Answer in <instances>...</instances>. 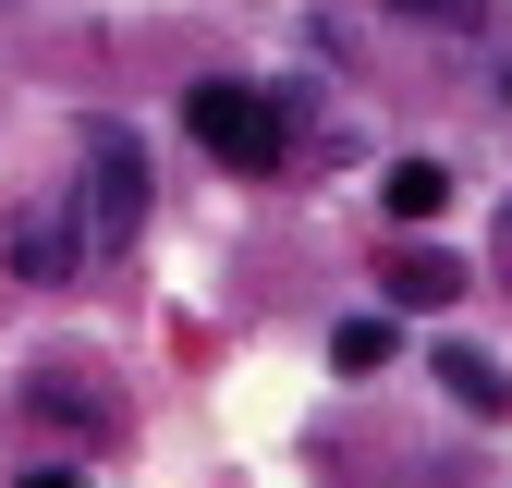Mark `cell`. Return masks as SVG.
<instances>
[{
  "label": "cell",
  "mask_w": 512,
  "mask_h": 488,
  "mask_svg": "<svg viewBox=\"0 0 512 488\" xmlns=\"http://www.w3.org/2000/svg\"><path fill=\"white\" fill-rule=\"evenodd\" d=\"M25 488H86V476H25Z\"/></svg>",
  "instance_id": "cell-9"
},
{
  "label": "cell",
  "mask_w": 512,
  "mask_h": 488,
  "mask_svg": "<svg viewBox=\"0 0 512 488\" xmlns=\"http://www.w3.org/2000/svg\"><path fill=\"white\" fill-rule=\"evenodd\" d=\"M452 293H464V269H452V257H427V244H403V257H391V305H415V318H439Z\"/></svg>",
  "instance_id": "cell-4"
},
{
  "label": "cell",
  "mask_w": 512,
  "mask_h": 488,
  "mask_svg": "<svg viewBox=\"0 0 512 488\" xmlns=\"http://www.w3.org/2000/svg\"><path fill=\"white\" fill-rule=\"evenodd\" d=\"M378 196H391V220H439L452 171H439V159H391V183H378Z\"/></svg>",
  "instance_id": "cell-6"
},
{
  "label": "cell",
  "mask_w": 512,
  "mask_h": 488,
  "mask_svg": "<svg viewBox=\"0 0 512 488\" xmlns=\"http://www.w3.org/2000/svg\"><path fill=\"white\" fill-rule=\"evenodd\" d=\"M183 122H196V147H208L220 171H244V183L293 159V110L256 98V86H183Z\"/></svg>",
  "instance_id": "cell-1"
},
{
  "label": "cell",
  "mask_w": 512,
  "mask_h": 488,
  "mask_svg": "<svg viewBox=\"0 0 512 488\" xmlns=\"http://www.w3.org/2000/svg\"><path fill=\"white\" fill-rule=\"evenodd\" d=\"M439 379H452V403H476V415H512V379L488 354H464V342H439Z\"/></svg>",
  "instance_id": "cell-5"
},
{
  "label": "cell",
  "mask_w": 512,
  "mask_h": 488,
  "mask_svg": "<svg viewBox=\"0 0 512 488\" xmlns=\"http://www.w3.org/2000/svg\"><path fill=\"white\" fill-rule=\"evenodd\" d=\"M330 366H342V379H378V366H391V318H342L330 330Z\"/></svg>",
  "instance_id": "cell-7"
},
{
  "label": "cell",
  "mask_w": 512,
  "mask_h": 488,
  "mask_svg": "<svg viewBox=\"0 0 512 488\" xmlns=\"http://www.w3.org/2000/svg\"><path fill=\"white\" fill-rule=\"evenodd\" d=\"M74 147H86V257H122L147 232V159H135L122 122H86Z\"/></svg>",
  "instance_id": "cell-2"
},
{
  "label": "cell",
  "mask_w": 512,
  "mask_h": 488,
  "mask_svg": "<svg viewBox=\"0 0 512 488\" xmlns=\"http://www.w3.org/2000/svg\"><path fill=\"white\" fill-rule=\"evenodd\" d=\"M391 13H403V25H452V37H476L488 0H391Z\"/></svg>",
  "instance_id": "cell-8"
},
{
  "label": "cell",
  "mask_w": 512,
  "mask_h": 488,
  "mask_svg": "<svg viewBox=\"0 0 512 488\" xmlns=\"http://www.w3.org/2000/svg\"><path fill=\"white\" fill-rule=\"evenodd\" d=\"M0 257H13V281H37V293H61V281L86 269V220L37 196V208H13V244H0Z\"/></svg>",
  "instance_id": "cell-3"
}]
</instances>
